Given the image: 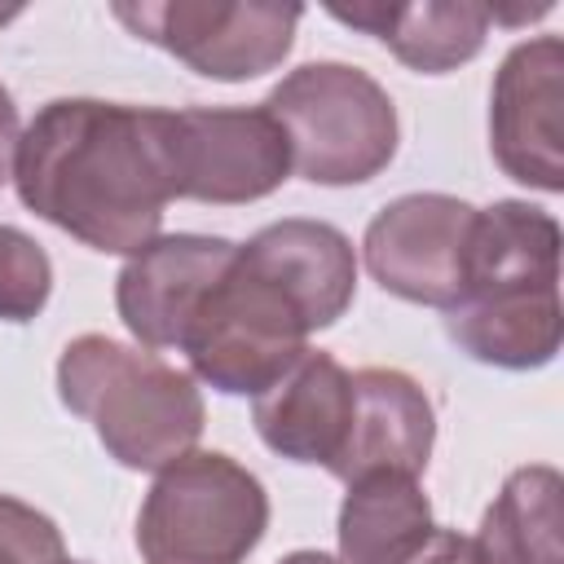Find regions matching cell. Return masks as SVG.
<instances>
[{
  "label": "cell",
  "mask_w": 564,
  "mask_h": 564,
  "mask_svg": "<svg viewBox=\"0 0 564 564\" xmlns=\"http://www.w3.org/2000/svg\"><path fill=\"white\" fill-rule=\"evenodd\" d=\"M471 225L476 207L454 194H401L366 225V269L383 291L449 313L463 300Z\"/></svg>",
  "instance_id": "obj_8"
},
{
  "label": "cell",
  "mask_w": 564,
  "mask_h": 564,
  "mask_svg": "<svg viewBox=\"0 0 564 564\" xmlns=\"http://www.w3.org/2000/svg\"><path fill=\"white\" fill-rule=\"evenodd\" d=\"M70 564H75V560H70Z\"/></svg>",
  "instance_id": "obj_25"
},
{
  "label": "cell",
  "mask_w": 564,
  "mask_h": 564,
  "mask_svg": "<svg viewBox=\"0 0 564 564\" xmlns=\"http://www.w3.org/2000/svg\"><path fill=\"white\" fill-rule=\"evenodd\" d=\"M352 419V375L322 348H304L251 405L260 441L291 458L330 467Z\"/></svg>",
  "instance_id": "obj_11"
},
{
  "label": "cell",
  "mask_w": 564,
  "mask_h": 564,
  "mask_svg": "<svg viewBox=\"0 0 564 564\" xmlns=\"http://www.w3.org/2000/svg\"><path fill=\"white\" fill-rule=\"evenodd\" d=\"M278 564H339V560H330L326 551H291V555L278 560Z\"/></svg>",
  "instance_id": "obj_23"
},
{
  "label": "cell",
  "mask_w": 564,
  "mask_h": 564,
  "mask_svg": "<svg viewBox=\"0 0 564 564\" xmlns=\"http://www.w3.org/2000/svg\"><path fill=\"white\" fill-rule=\"evenodd\" d=\"M137 40L172 53L194 75L238 84L256 79L295 44L300 4H216V0H141L110 9Z\"/></svg>",
  "instance_id": "obj_7"
},
{
  "label": "cell",
  "mask_w": 564,
  "mask_h": 564,
  "mask_svg": "<svg viewBox=\"0 0 564 564\" xmlns=\"http://www.w3.org/2000/svg\"><path fill=\"white\" fill-rule=\"evenodd\" d=\"M308 335L295 300L238 247L229 269L198 300L176 348L207 388L225 397H260L308 348Z\"/></svg>",
  "instance_id": "obj_5"
},
{
  "label": "cell",
  "mask_w": 564,
  "mask_h": 564,
  "mask_svg": "<svg viewBox=\"0 0 564 564\" xmlns=\"http://www.w3.org/2000/svg\"><path fill=\"white\" fill-rule=\"evenodd\" d=\"M13 189L26 212L93 251H141L172 203L163 110L97 97L44 101L18 137Z\"/></svg>",
  "instance_id": "obj_1"
},
{
  "label": "cell",
  "mask_w": 564,
  "mask_h": 564,
  "mask_svg": "<svg viewBox=\"0 0 564 564\" xmlns=\"http://www.w3.org/2000/svg\"><path fill=\"white\" fill-rule=\"evenodd\" d=\"M238 242L212 234H159L115 278V308L150 352L176 348L207 286L229 269Z\"/></svg>",
  "instance_id": "obj_10"
},
{
  "label": "cell",
  "mask_w": 564,
  "mask_h": 564,
  "mask_svg": "<svg viewBox=\"0 0 564 564\" xmlns=\"http://www.w3.org/2000/svg\"><path fill=\"white\" fill-rule=\"evenodd\" d=\"M264 110L291 145V172L313 185H361L397 154V106L388 88L348 62H304Z\"/></svg>",
  "instance_id": "obj_3"
},
{
  "label": "cell",
  "mask_w": 564,
  "mask_h": 564,
  "mask_svg": "<svg viewBox=\"0 0 564 564\" xmlns=\"http://www.w3.org/2000/svg\"><path fill=\"white\" fill-rule=\"evenodd\" d=\"M9 18H18V9H0V22H9Z\"/></svg>",
  "instance_id": "obj_24"
},
{
  "label": "cell",
  "mask_w": 564,
  "mask_h": 564,
  "mask_svg": "<svg viewBox=\"0 0 564 564\" xmlns=\"http://www.w3.org/2000/svg\"><path fill=\"white\" fill-rule=\"evenodd\" d=\"M18 137H22V128H18V106H13L9 88L0 84V185H4V181H13V154H18Z\"/></svg>",
  "instance_id": "obj_22"
},
{
  "label": "cell",
  "mask_w": 564,
  "mask_h": 564,
  "mask_svg": "<svg viewBox=\"0 0 564 564\" xmlns=\"http://www.w3.org/2000/svg\"><path fill=\"white\" fill-rule=\"evenodd\" d=\"M57 397L88 419L119 467L163 471L203 436V392L189 370L110 335H75L57 357Z\"/></svg>",
  "instance_id": "obj_2"
},
{
  "label": "cell",
  "mask_w": 564,
  "mask_h": 564,
  "mask_svg": "<svg viewBox=\"0 0 564 564\" xmlns=\"http://www.w3.org/2000/svg\"><path fill=\"white\" fill-rule=\"evenodd\" d=\"M476 564H564V480L546 463L516 467L485 507Z\"/></svg>",
  "instance_id": "obj_18"
},
{
  "label": "cell",
  "mask_w": 564,
  "mask_h": 564,
  "mask_svg": "<svg viewBox=\"0 0 564 564\" xmlns=\"http://www.w3.org/2000/svg\"><path fill=\"white\" fill-rule=\"evenodd\" d=\"M401 564H476V542L458 529H432L414 555Z\"/></svg>",
  "instance_id": "obj_21"
},
{
  "label": "cell",
  "mask_w": 564,
  "mask_h": 564,
  "mask_svg": "<svg viewBox=\"0 0 564 564\" xmlns=\"http://www.w3.org/2000/svg\"><path fill=\"white\" fill-rule=\"evenodd\" d=\"M48 291H53V264L44 247L22 229L0 225V322L40 317Z\"/></svg>",
  "instance_id": "obj_19"
},
{
  "label": "cell",
  "mask_w": 564,
  "mask_h": 564,
  "mask_svg": "<svg viewBox=\"0 0 564 564\" xmlns=\"http://www.w3.org/2000/svg\"><path fill=\"white\" fill-rule=\"evenodd\" d=\"M264 529V485L220 449H189L154 471L137 511V551L145 564H242Z\"/></svg>",
  "instance_id": "obj_4"
},
{
  "label": "cell",
  "mask_w": 564,
  "mask_h": 564,
  "mask_svg": "<svg viewBox=\"0 0 564 564\" xmlns=\"http://www.w3.org/2000/svg\"><path fill=\"white\" fill-rule=\"evenodd\" d=\"M502 286H560V225L551 212L520 198L476 207L467 242L463 300Z\"/></svg>",
  "instance_id": "obj_16"
},
{
  "label": "cell",
  "mask_w": 564,
  "mask_h": 564,
  "mask_svg": "<svg viewBox=\"0 0 564 564\" xmlns=\"http://www.w3.org/2000/svg\"><path fill=\"white\" fill-rule=\"evenodd\" d=\"M330 18L388 44L410 70L445 75L471 62L489 35V9L467 0H419V4H330Z\"/></svg>",
  "instance_id": "obj_15"
},
{
  "label": "cell",
  "mask_w": 564,
  "mask_h": 564,
  "mask_svg": "<svg viewBox=\"0 0 564 564\" xmlns=\"http://www.w3.org/2000/svg\"><path fill=\"white\" fill-rule=\"evenodd\" d=\"M432 502L419 476L366 471L348 480L339 502V564H401L432 533Z\"/></svg>",
  "instance_id": "obj_17"
},
{
  "label": "cell",
  "mask_w": 564,
  "mask_h": 564,
  "mask_svg": "<svg viewBox=\"0 0 564 564\" xmlns=\"http://www.w3.org/2000/svg\"><path fill=\"white\" fill-rule=\"evenodd\" d=\"M0 564H70L57 524L9 494H0Z\"/></svg>",
  "instance_id": "obj_20"
},
{
  "label": "cell",
  "mask_w": 564,
  "mask_h": 564,
  "mask_svg": "<svg viewBox=\"0 0 564 564\" xmlns=\"http://www.w3.org/2000/svg\"><path fill=\"white\" fill-rule=\"evenodd\" d=\"M163 163L172 198L234 207L291 176V145L264 106H189L163 110Z\"/></svg>",
  "instance_id": "obj_6"
},
{
  "label": "cell",
  "mask_w": 564,
  "mask_h": 564,
  "mask_svg": "<svg viewBox=\"0 0 564 564\" xmlns=\"http://www.w3.org/2000/svg\"><path fill=\"white\" fill-rule=\"evenodd\" d=\"M436 441V414L427 392L388 366H366L352 375V419L339 458L326 467L335 480H352L366 471H401L423 476Z\"/></svg>",
  "instance_id": "obj_12"
},
{
  "label": "cell",
  "mask_w": 564,
  "mask_h": 564,
  "mask_svg": "<svg viewBox=\"0 0 564 564\" xmlns=\"http://www.w3.org/2000/svg\"><path fill=\"white\" fill-rule=\"evenodd\" d=\"M489 150L498 167L542 194L564 189V40H520L489 88Z\"/></svg>",
  "instance_id": "obj_9"
},
{
  "label": "cell",
  "mask_w": 564,
  "mask_h": 564,
  "mask_svg": "<svg viewBox=\"0 0 564 564\" xmlns=\"http://www.w3.org/2000/svg\"><path fill=\"white\" fill-rule=\"evenodd\" d=\"M445 335L480 366L538 370L560 352V286H502L467 295L445 313Z\"/></svg>",
  "instance_id": "obj_14"
},
{
  "label": "cell",
  "mask_w": 564,
  "mask_h": 564,
  "mask_svg": "<svg viewBox=\"0 0 564 564\" xmlns=\"http://www.w3.org/2000/svg\"><path fill=\"white\" fill-rule=\"evenodd\" d=\"M242 256L264 269L304 313L308 330L335 326L357 295V256L344 229L326 220H273L242 242Z\"/></svg>",
  "instance_id": "obj_13"
}]
</instances>
